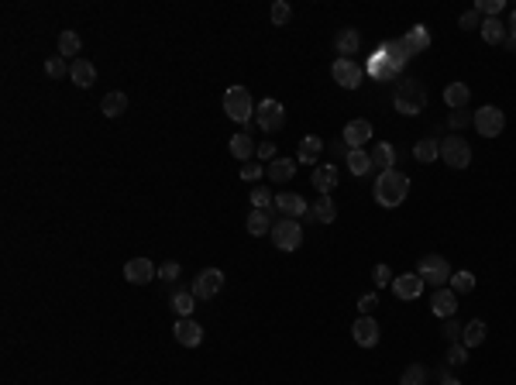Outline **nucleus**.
<instances>
[{
  "instance_id": "9b49d317",
  "label": "nucleus",
  "mask_w": 516,
  "mask_h": 385,
  "mask_svg": "<svg viewBox=\"0 0 516 385\" xmlns=\"http://www.w3.org/2000/svg\"><path fill=\"white\" fill-rule=\"evenodd\" d=\"M341 141L348 145V152H355V148H365L368 141H372V124L358 117V121H348L344 131H341Z\"/></svg>"
},
{
  "instance_id": "f704fd0d",
  "label": "nucleus",
  "mask_w": 516,
  "mask_h": 385,
  "mask_svg": "<svg viewBox=\"0 0 516 385\" xmlns=\"http://www.w3.org/2000/svg\"><path fill=\"white\" fill-rule=\"evenodd\" d=\"M368 155H372V165H379L382 172H386V169H392V162H396V148H392L389 141H379V145H375V148H372Z\"/></svg>"
},
{
  "instance_id": "dca6fc26",
  "label": "nucleus",
  "mask_w": 516,
  "mask_h": 385,
  "mask_svg": "<svg viewBox=\"0 0 516 385\" xmlns=\"http://www.w3.org/2000/svg\"><path fill=\"white\" fill-rule=\"evenodd\" d=\"M423 285L427 283H423L416 272H406V276H396V279H392V292H396L399 300H416V296L423 292Z\"/></svg>"
},
{
  "instance_id": "9d476101",
  "label": "nucleus",
  "mask_w": 516,
  "mask_h": 385,
  "mask_svg": "<svg viewBox=\"0 0 516 385\" xmlns=\"http://www.w3.org/2000/svg\"><path fill=\"white\" fill-rule=\"evenodd\" d=\"M331 76H334V83L337 86H344V90H358L361 86V66L355 62V59H334Z\"/></svg>"
},
{
  "instance_id": "c85d7f7f",
  "label": "nucleus",
  "mask_w": 516,
  "mask_h": 385,
  "mask_svg": "<svg viewBox=\"0 0 516 385\" xmlns=\"http://www.w3.org/2000/svg\"><path fill=\"white\" fill-rule=\"evenodd\" d=\"M100 110L103 117H121L124 110H128V93H121V90H110L107 97L100 100Z\"/></svg>"
},
{
  "instance_id": "473e14b6",
  "label": "nucleus",
  "mask_w": 516,
  "mask_h": 385,
  "mask_svg": "<svg viewBox=\"0 0 516 385\" xmlns=\"http://www.w3.org/2000/svg\"><path fill=\"white\" fill-rule=\"evenodd\" d=\"M348 169H351V176H368L372 172V155L365 152V148H355V152H348V162H344Z\"/></svg>"
},
{
  "instance_id": "37998d69",
  "label": "nucleus",
  "mask_w": 516,
  "mask_h": 385,
  "mask_svg": "<svg viewBox=\"0 0 516 385\" xmlns=\"http://www.w3.org/2000/svg\"><path fill=\"white\" fill-rule=\"evenodd\" d=\"M262 176H265V165H258V162H245L241 165V179L245 182H258Z\"/></svg>"
},
{
  "instance_id": "5701e85b",
  "label": "nucleus",
  "mask_w": 516,
  "mask_h": 385,
  "mask_svg": "<svg viewBox=\"0 0 516 385\" xmlns=\"http://www.w3.org/2000/svg\"><path fill=\"white\" fill-rule=\"evenodd\" d=\"M310 220H317V224H334L337 220V206H334V200L324 193V196H317V203L310 206V213H307Z\"/></svg>"
},
{
  "instance_id": "412c9836",
  "label": "nucleus",
  "mask_w": 516,
  "mask_h": 385,
  "mask_svg": "<svg viewBox=\"0 0 516 385\" xmlns=\"http://www.w3.org/2000/svg\"><path fill=\"white\" fill-rule=\"evenodd\" d=\"M382 49H386V55H389V66H392V73L399 76V73L406 69V62L413 59L410 49H406V42H403V38H392V42H386Z\"/></svg>"
},
{
  "instance_id": "a19ab883",
  "label": "nucleus",
  "mask_w": 516,
  "mask_h": 385,
  "mask_svg": "<svg viewBox=\"0 0 516 385\" xmlns=\"http://www.w3.org/2000/svg\"><path fill=\"white\" fill-rule=\"evenodd\" d=\"M45 73H49L52 79H62V76H69V62H66L62 55H52L49 62H45Z\"/></svg>"
},
{
  "instance_id": "603ef678",
  "label": "nucleus",
  "mask_w": 516,
  "mask_h": 385,
  "mask_svg": "<svg viewBox=\"0 0 516 385\" xmlns=\"http://www.w3.org/2000/svg\"><path fill=\"white\" fill-rule=\"evenodd\" d=\"M375 307H379V296H375V292H365V296L358 300L361 316H372V309H375Z\"/></svg>"
},
{
  "instance_id": "6e6552de",
  "label": "nucleus",
  "mask_w": 516,
  "mask_h": 385,
  "mask_svg": "<svg viewBox=\"0 0 516 385\" xmlns=\"http://www.w3.org/2000/svg\"><path fill=\"white\" fill-rule=\"evenodd\" d=\"M255 124L262 131H269V134H272V131H283V124H286L283 103L272 100V97H265V100L255 107Z\"/></svg>"
},
{
  "instance_id": "6e6d98bb",
  "label": "nucleus",
  "mask_w": 516,
  "mask_h": 385,
  "mask_svg": "<svg viewBox=\"0 0 516 385\" xmlns=\"http://www.w3.org/2000/svg\"><path fill=\"white\" fill-rule=\"evenodd\" d=\"M510 35H516V11L510 14Z\"/></svg>"
},
{
  "instance_id": "c756f323",
  "label": "nucleus",
  "mask_w": 516,
  "mask_h": 385,
  "mask_svg": "<svg viewBox=\"0 0 516 385\" xmlns=\"http://www.w3.org/2000/svg\"><path fill=\"white\" fill-rule=\"evenodd\" d=\"M486 334H489L486 320H468L462 331V344L464 348H479V344H486Z\"/></svg>"
},
{
  "instance_id": "de8ad7c7",
  "label": "nucleus",
  "mask_w": 516,
  "mask_h": 385,
  "mask_svg": "<svg viewBox=\"0 0 516 385\" xmlns=\"http://www.w3.org/2000/svg\"><path fill=\"white\" fill-rule=\"evenodd\" d=\"M482 21H486V18L471 7V11H464V14H462V21H458V25H462V31H471V28H482Z\"/></svg>"
},
{
  "instance_id": "3c124183",
  "label": "nucleus",
  "mask_w": 516,
  "mask_h": 385,
  "mask_svg": "<svg viewBox=\"0 0 516 385\" xmlns=\"http://www.w3.org/2000/svg\"><path fill=\"white\" fill-rule=\"evenodd\" d=\"M462 331H464V327H458L455 320H444V327H440L444 340H451V344H458V340H462Z\"/></svg>"
},
{
  "instance_id": "39448f33",
  "label": "nucleus",
  "mask_w": 516,
  "mask_h": 385,
  "mask_svg": "<svg viewBox=\"0 0 516 385\" xmlns=\"http://www.w3.org/2000/svg\"><path fill=\"white\" fill-rule=\"evenodd\" d=\"M416 276L423 283L444 289V283H451V265H447V258H440V255H423L416 261Z\"/></svg>"
},
{
  "instance_id": "f3484780",
  "label": "nucleus",
  "mask_w": 516,
  "mask_h": 385,
  "mask_svg": "<svg viewBox=\"0 0 516 385\" xmlns=\"http://www.w3.org/2000/svg\"><path fill=\"white\" fill-rule=\"evenodd\" d=\"M265 176H269V182L283 186V182H289L293 176H296V162L286 158V155H279V158H272V162L265 165Z\"/></svg>"
},
{
  "instance_id": "a18cd8bd",
  "label": "nucleus",
  "mask_w": 516,
  "mask_h": 385,
  "mask_svg": "<svg viewBox=\"0 0 516 385\" xmlns=\"http://www.w3.org/2000/svg\"><path fill=\"white\" fill-rule=\"evenodd\" d=\"M252 203H255L258 210H272L276 200L269 196V189H265V186H255V189H252Z\"/></svg>"
},
{
  "instance_id": "7ed1b4c3",
  "label": "nucleus",
  "mask_w": 516,
  "mask_h": 385,
  "mask_svg": "<svg viewBox=\"0 0 516 385\" xmlns=\"http://www.w3.org/2000/svg\"><path fill=\"white\" fill-rule=\"evenodd\" d=\"M224 114L238 121V124H252L255 121V103H252V93L245 86H231L224 93Z\"/></svg>"
},
{
  "instance_id": "423d86ee",
  "label": "nucleus",
  "mask_w": 516,
  "mask_h": 385,
  "mask_svg": "<svg viewBox=\"0 0 516 385\" xmlns=\"http://www.w3.org/2000/svg\"><path fill=\"white\" fill-rule=\"evenodd\" d=\"M440 158H444V165H451V169H468V165H471V145L464 141L462 134H451V138L440 141Z\"/></svg>"
},
{
  "instance_id": "e433bc0d",
  "label": "nucleus",
  "mask_w": 516,
  "mask_h": 385,
  "mask_svg": "<svg viewBox=\"0 0 516 385\" xmlns=\"http://www.w3.org/2000/svg\"><path fill=\"white\" fill-rule=\"evenodd\" d=\"M193 307H197V296H193V292H186V289H176V292H172V309H176L180 316H189Z\"/></svg>"
},
{
  "instance_id": "1a4fd4ad",
  "label": "nucleus",
  "mask_w": 516,
  "mask_h": 385,
  "mask_svg": "<svg viewBox=\"0 0 516 385\" xmlns=\"http://www.w3.org/2000/svg\"><path fill=\"white\" fill-rule=\"evenodd\" d=\"M221 289H224V272H221V268H204V272H197L189 292H193L197 300H213Z\"/></svg>"
},
{
  "instance_id": "4468645a",
  "label": "nucleus",
  "mask_w": 516,
  "mask_h": 385,
  "mask_svg": "<svg viewBox=\"0 0 516 385\" xmlns=\"http://www.w3.org/2000/svg\"><path fill=\"white\" fill-rule=\"evenodd\" d=\"M455 309H458V292H455V289H434V296H430V313L440 316V320H451Z\"/></svg>"
},
{
  "instance_id": "49530a36",
  "label": "nucleus",
  "mask_w": 516,
  "mask_h": 385,
  "mask_svg": "<svg viewBox=\"0 0 516 385\" xmlns=\"http://www.w3.org/2000/svg\"><path fill=\"white\" fill-rule=\"evenodd\" d=\"M392 279H396V276H392L389 265H375V268H372V283L379 285V289H382V285H392Z\"/></svg>"
},
{
  "instance_id": "20e7f679",
  "label": "nucleus",
  "mask_w": 516,
  "mask_h": 385,
  "mask_svg": "<svg viewBox=\"0 0 516 385\" xmlns=\"http://www.w3.org/2000/svg\"><path fill=\"white\" fill-rule=\"evenodd\" d=\"M272 244H276L279 251H296V248L303 244V227H300V220H296V217H279V220L272 224Z\"/></svg>"
},
{
  "instance_id": "6ab92c4d",
  "label": "nucleus",
  "mask_w": 516,
  "mask_h": 385,
  "mask_svg": "<svg viewBox=\"0 0 516 385\" xmlns=\"http://www.w3.org/2000/svg\"><path fill=\"white\" fill-rule=\"evenodd\" d=\"M276 206L283 210V217H296V220L310 213L307 200H303L300 193H276Z\"/></svg>"
},
{
  "instance_id": "c9c22d12",
  "label": "nucleus",
  "mask_w": 516,
  "mask_h": 385,
  "mask_svg": "<svg viewBox=\"0 0 516 385\" xmlns=\"http://www.w3.org/2000/svg\"><path fill=\"white\" fill-rule=\"evenodd\" d=\"M255 152H258V148H255V141H252L248 134H234V138H231V155H234V158L248 162Z\"/></svg>"
},
{
  "instance_id": "f8f14e48",
  "label": "nucleus",
  "mask_w": 516,
  "mask_h": 385,
  "mask_svg": "<svg viewBox=\"0 0 516 385\" xmlns=\"http://www.w3.org/2000/svg\"><path fill=\"white\" fill-rule=\"evenodd\" d=\"M351 337H355V344H361V348H375L379 337H382L379 320H375V316H358L355 327H351Z\"/></svg>"
},
{
  "instance_id": "09e8293b",
  "label": "nucleus",
  "mask_w": 516,
  "mask_h": 385,
  "mask_svg": "<svg viewBox=\"0 0 516 385\" xmlns=\"http://www.w3.org/2000/svg\"><path fill=\"white\" fill-rule=\"evenodd\" d=\"M464 361H468V348H464L462 340L451 344V348H447V365H464Z\"/></svg>"
},
{
  "instance_id": "f03ea898",
  "label": "nucleus",
  "mask_w": 516,
  "mask_h": 385,
  "mask_svg": "<svg viewBox=\"0 0 516 385\" xmlns=\"http://www.w3.org/2000/svg\"><path fill=\"white\" fill-rule=\"evenodd\" d=\"M392 103L403 117H416L420 110H427V90L416 83V79H403L396 83V93H392Z\"/></svg>"
},
{
  "instance_id": "ddd939ff",
  "label": "nucleus",
  "mask_w": 516,
  "mask_h": 385,
  "mask_svg": "<svg viewBox=\"0 0 516 385\" xmlns=\"http://www.w3.org/2000/svg\"><path fill=\"white\" fill-rule=\"evenodd\" d=\"M158 276L152 265V258H131L128 265H124V279H128L131 285H148Z\"/></svg>"
},
{
  "instance_id": "a211bd4d",
  "label": "nucleus",
  "mask_w": 516,
  "mask_h": 385,
  "mask_svg": "<svg viewBox=\"0 0 516 385\" xmlns=\"http://www.w3.org/2000/svg\"><path fill=\"white\" fill-rule=\"evenodd\" d=\"M69 79L76 83L79 90H90L97 83V66L90 59H76V62H69Z\"/></svg>"
},
{
  "instance_id": "5fc2aeb1",
  "label": "nucleus",
  "mask_w": 516,
  "mask_h": 385,
  "mask_svg": "<svg viewBox=\"0 0 516 385\" xmlns=\"http://www.w3.org/2000/svg\"><path fill=\"white\" fill-rule=\"evenodd\" d=\"M503 45H506L510 52H516V35H506V42H503Z\"/></svg>"
},
{
  "instance_id": "aec40b11",
  "label": "nucleus",
  "mask_w": 516,
  "mask_h": 385,
  "mask_svg": "<svg viewBox=\"0 0 516 385\" xmlns=\"http://www.w3.org/2000/svg\"><path fill=\"white\" fill-rule=\"evenodd\" d=\"M320 152H324V138H317V134H307V138L300 141L296 162H300V165H320Z\"/></svg>"
},
{
  "instance_id": "2f4dec72",
  "label": "nucleus",
  "mask_w": 516,
  "mask_h": 385,
  "mask_svg": "<svg viewBox=\"0 0 516 385\" xmlns=\"http://www.w3.org/2000/svg\"><path fill=\"white\" fill-rule=\"evenodd\" d=\"M79 49H83V38H79L76 31H62V35H59V55H62L66 62H76Z\"/></svg>"
},
{
  "instance_id": "a878e982",
  "label": "nucleus",
  "mask_w": 516,
  "mask_h": 385,
  "mask_svg": "<svg viewBox=\"0 0 516 385\" xmlns=\"http://www.w3.org/2000/svg\"><path fill=\"white\" fill-rule=\"evenodd\" d=\"M368 73H372L375 79H382V83H386V79H396V73H392V66H389V55H386L382 45L368 55Z\"/></svg>"
},
{
  "instance_id": "4d7b16f0",
  "label": "nucleus",
  "mask_w": 516,
  "mask_h": 385,
  "mask_svg": "<svg viewBox=\"0 0 516 385\" xmlns=\"http://www.w3.org/2000/svg\"><path fill=\"white\" fill-rule=\"evenodd\" d=\"M440 385H462V382H458V379H444Z\"/></svg>"
},
{
  "instance_id": "4be33fe9",
  "label": "nucleus",
  "mask_w": 516,
  "mask_h": 385,
  "mask_svg": "<svg viewBox=\"0 0 516 385\" xmlns=\"http://www.w3.org/2000/svg\"><path fill=\"white\" fill-rule=\"evenodd\" d=\"M358 45H361V38H358L355 28H341V31H337V38H334L337 59H351V55H358Z\"/></svg>"
},
{
  "instance_id": "4c0bfd02",
  "label": "nucleus",
  "mask_w": 516,
  "mask_h": 385,
  "mask_svg": "<svg viewBox=\"0 0 516 385\" xmlns=\"http://www.w3.org/2000/svg\"><path fill=\"white\" fill-rule=\"evenodd\" d=\"M427 379H430V372H427L423 365H406V372H403L399 385H427Z\"/></svg>"
},
{
  "instance_id": "79ce46f5",
  "label": "nucleus",
  "mask_w": 516,
  "mask_h": 385,
  "mask_svg": "<svg viewBox=\"0 0 516 385\" xmlns=\"http://www.w3.org/2000/svg\"><path fill=\"white\" fill-rule=\"evenodd\" d=\"M447 124L455 131H464L468 124H475V114H468V110H451V114H447Z\"/></svg>"
},
{
  "instance_id": "7c9ffc66",
  "label": "nucleus",
  "mask_w": 516,
  "mask_h": 385,
  "mask_svg": "<svg viewBox=\"0 0 516 385\" xmlns=\"http://www.w3.org/2000/svg\"><path fill=\"white\" fill-rule=\"evenodd\" d=\"M248 234L252 237H262V234H272V210H252L248 213Z\"/></svg>"
},
{
  "instance_id": "2eb2a0df",
  "label": "nucleus",
  "mask_w": 516,
  "mask_h": 385,
  "mask_svg": "<svg viewBox=\"0 0 516 385\" xmlns=\"http://www.w3.org/2000/svg\"><path fill=\"white\" fill-rule=\"evenodd\" d=\"M172 334H176V340H180L182 348H197V344L204 340V327H200L193 316H180L176 327H172Z\"/></svg>"
},
{
  "instance_id": "393cba45",
  "label": "nucleus",
  "mask_w": 516,
  "mask_h": 385,
  "mask_svg": "<svg viewBox=\"0 0 516 385\" xmlns=\"http://www.w3.org/2000/svg\"><path fill=\"white\" fill-rule=\"evenodd\" d=\"M479 35H482V42H486V45H503V42H506V35H510V28L503 25L499 18H486L482 28H479Z\"/></svg>"
},
{
  "instance_id": "ea45409f",
  "label": "nucleus",
  "mask_w": 516,
  "mask_h": 385,
  "mask_svg": "<svg viewBox=\"0 0 516 385\" xmlns=\"http://www.w3.org/2000/svg\"><path fill=\"white\" fill-rule=\"evenodd\" d=\"M451 289H455L458 296L471 292V289H475V276H471L468 268H462V272H451Z\"/></svg>"
},
{
  "instance_id": "72a5a7b5",
  "label": "nucleus",
  "mask_w": 516,
  "mask_h": 385,
  "mask_svg": "<svg viewBox=\"0 0 516 385\" xmlns=\"http://www.w3.org/2000/svg\"><path fill=\"white\" fill-rule=\"evenodd\" d=\"M403 42H406L410 55H416V52H423L427 45H430V31H427V25H413V28H410V35H406Z\"/></svg>"
},
{
  "instance_id": "8fccbe9b",
  "label": "nucleus",
  "mask_w": 516,
  "mask_h": 385,
  "mask_svg": "<svg viewBox=\"0 0 516 385\" xmlns=\"http://www.w3.org/2000/svg\"><path fill=\"white\" fill-rule=\"evenodd\" d=\"M158 279H162V283H176V279H180V261H165V265L158 268Z\"/></svg>"
},
{
  "instance_id": "864d4df0",
  "label": "nucleus",
  "mask_w": 516,
  "mask_h": 385,
  "mask_svg": "<svg viewBox=\"0 0 516 385\" xmlns=\"http://www.w3.org/2000/svg\"><path fill=\"white\" fill-rule=\"evenodd\" d=\"M258 158H262L265 165H269L272 158H279V155H276V145H272V141H262V145H258Z\"/></svg>"
},
{
  "instance_id": "f257e3e1",
  "label": "nucleus",
  "mask_w": 516,
  "mask_h": 385,
  "mask_svg": "<svg viewBox=\"0 0 516 385\" xmlns=\"http://www.w3.org/2000/svg\"><path fill=\"white\" fill-rule=\"evenodd\" d=\"M372 193H375V203L392 210V206H399L406 200V193H410V176L399 172V169H386V172H379Z\"/></svg>"
},
{
  "instance_id": "cd10ccee",
  "label": "nucleus",
  "mask_w": 516,
  "mask_h": 385,
  "mask_svg": "<svg viewBox=\"0 0 516 385\" xmlns=\"http://www.w3.org/2000/svg\"><path fill=\"white\" fill-rule=\"evenodd\" d=\"M413 158L423 162V165H434V158H440V141H434V134L430 138H420L413 145Z\"/></svg>"
},
{
  "instance_id": "58836bf2",
  "label": "nucleus",
  "mask_w": 516,
  "mask_h": 385,
  "mask_svg": "<svg viewBox=\"0 0 516 385\" xmlns=\"http://www.w3.org/2000/svg\"><path fill=\"white\" fill-rule=\"evenodd\" d=\"M289 18H293V7L286 4V0H276L272 7H269V21L276 28H283V25H289Z\"/></svg>"
},
{
  "instance_id": "bb28decb",
  "label": "nucleus",
  "mask_w": 516,
  "mask_h": 385,
  "mask_svg": "<svg viewBox=\"0 0 516 385\" xmlns=\"http://www.w3.org/2000/svg\"><path fill=\"white\" fill-rule=\"evenodd\" d=\"M471 100V90H468V83H447V90H444V103L451 107V110H464Z\"/></svg>"
},
{
  "instance_id": "b1692460",
  "label": "nucleus",
  "mask_w": 516,
  "mask_h": 385,
  "mask_svg": "<svg viewBox=\"0 0 516 385\" xmlns=\"http://www.w3.org/2000/svg\"><path fill=\"white\" fill-rule=\"evenodd\" d=\"M337 179H341V172H337L334 165H327V162H320V165L313 169V186L320 189V196H324V193L331 196V189L337 186Z\"/></svg>"
},
{
  "instance_id": "0eeeda50",
  "label": "nucleus",
  "mask_w": 516,
  "mask_h": 385,
  "mask_svg": "<svg viewBox=\"0 0 516 385\" xmlns=\"http://www.w3.org/2000/svg\"><path fill=\"white\" fill-rule=\"evenodd\" d=\"M503 128H506V114H503L499 107L486 103V107L475 110V131H479L482 138H499Z\"/></svg>"
},
{
  "instance_id": "c03bdc74",
  "label": "nucleus",
  "mask_w": 516,
  "mask_h": 385,
  "mask_svg": "<svg viewBox=\"0 0 516 385\" xmlns=\"http://www.w3.org/2000/svg\"><path fill=\"white\" fill-rule=\"evenodd\" d=\"M503 7H506L503 0H479V4H475V11H479L482 18H496V14H499Z\"/></svg>"
}]
</instances>
